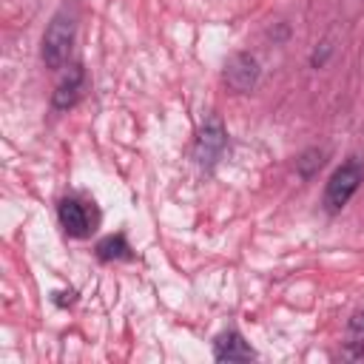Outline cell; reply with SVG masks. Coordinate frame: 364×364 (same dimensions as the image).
Masks as SVG:
<instances>
[{
    "mask_svg": "<svg viewBox=\"0 0 364 364\" xmlns=\"http://www.w3.org/2000/svg\"><path fill=\"white\" fill-rule=\"evenodd\" d=\"M74 37H77V11H74L71 3H63L51 14V20L43 31V46H40L43 65L51 68V71H60L71 57Z\"/></svg>",
    "mask_w": 364,
    "mask_h": 364,
    "instance_id": "6da1fadb",
    "label": "cell"
},
{
    "mask_svg": "<svg viewBox=\"0 0 364 364\" xmlns=\"http://www.w3.org/2000/svg\"><path fill=\"white\" fill-rule=\"evenodd\" d=\"M361 182H364V165H361L358 159L341 162V165L330 173L327 185H324V196H321L324 210H327V213H341V210L347 208V202L358 193Z\"/></svg>",
    "mask_w": 364,
    "mask_h": 364,
    "instance_id": "7a4b0ae2",
    "label": "cell"
},
{
    "mask_svg": "<svg viewBox=\"0 0 364 364\" xmlns=\"http://www.w3.org/2000/svg\"><path fill=\"white\" fill-rule=\"evenodd\" d=\"M225 148H228V128H225V122H222L219 114H210L199 125V131H196V139H193V162L208 171V168H213L222 159Z\"/></svg>",
    "mask_w": 364,
    "mask_h": 364,
    "instance_id": "3957f363",
    "label": "cell"
},
{
    "mask_svg": "<svg viewBox=\"0 0 364 364\" xmlns=\"http://www.w3.org/2000/svg\"><path fill=\"white\" fill-rule=\"evenodd\" d=\"M259 74H262L259 60L250 51H233L222 68V80L233 94H250L259 82Z\"/></svg>",
    "mask_w": 364,
    "mask_h": 364,
    "instance_id": "277c9868",
    "label": "cell"
},
{
    "mask_svg": "<svg viewBox=\"0 0 364 364\" xmlns=\"http://www.w3.org/2000/svg\"><path fill=\"white\" fill-rule=\"evenodd\" d=\"M57 219H60L63 230H65L71 239H85V236H91V230H94V216H91V210H88V205L80 202L77 196L60 199V205H57Z\"/></svg>",
    "mask_w": 364,
    "mask_h": 364,
    "instance_id": "5b68a950",
    "label": "cell"
},
{
    "mask_svg": "<svg viewBox=\"0 0 364 364\" xmlns=\"http://www.w3.org/2000/svg\"><path fill=\"white\" fill-rule=\"evenodd\" d=\"M82 88H85V68H82L80 63H74V65L68 68V74L60 80V85L54 88V94H51V108H54V111H68V108H74V105L80 102V97H82Z\"/></svg>",
    "mask_w": 364,
    "mask_h": 364,
    "instance_id": "8992f818",
    "label": "cell"
},
{
    "mask_svg": "<svg viewBox=\"0 0 364 364\" xmlns=\"http://www.w3.org/2000/svg\"><path fill=\"white\" fill-rule=\"evenodd\" d=\"M213 358L216 361H250L256 358V353L239 330H225L213 341Z\"/></svg>",
    "mask_w": 364,
    "mask_h": 364,
    "instance_id": "52a82bcc",
    "label": "cell"
},
{
    "mask_svg": "<svg viewBox=\"0 0 364 364\" xmlns=\"http://www.w3.org/2000/svg\"><path fill=\"white\" fill-rule=\"evenodd\" d=\"M97 259L100 262H122V259H134V250L125 239V233H111L105 239L97 242Z\"/></svg>",
    "mask_w": 364,
    "mask_h": 364,
    "instance_id": "ba28073f",
    "label": "cell"
},
{
    "mask_svg": "<svg viewBox=\"0 0 364 364\" xmlns=\"http://www.w3.org/2000/svg\"><path fill=\"white\" fill-rule=\"evenodd\" d=\"M321 165H324V151L307 148V151L296 159V173H299L301 179H313V176L321 171Z\"/></svg>",
    "mask_w": 364,
    "mask_h": 364,
    "instance_id": "9c48e42d",
    "label": "cell"
},
{
    "mask_svg": "<svg viewBox=\"0 0 364 364\" xmlns=\"http://www.w3.org/2000/svg\"><path fill=\"white\" fill-rule=\"evenodd\" d=\"M330 54H333V46H330V43H321V48H316V51L310 54V65H313V68H324V63L330 60Z\"/></svg>",
    "mask_w": 364,
    "mask_h": 364,
    "instance_id": "30bf717a",
    "label": "cell"
},
{
    "mask_svg": "<svg viewBox=\"0 0 364 364\" xmlns=\"http://www.w3.org/2000/svg\"><path fill=\"white\" fill-rule=\"evenodd\" d=\"M350 330L364 336V310H358V313H353V316H350Z\"/></svg>",
    "mask_w": 364,
    "mask_h": 364,
    "instance_id": "8fae6325",
    "label": "cell"
}]
</instances>
